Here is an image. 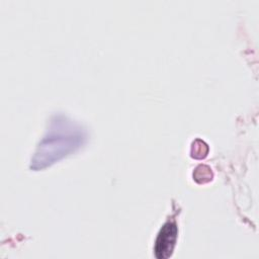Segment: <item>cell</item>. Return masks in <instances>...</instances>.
I'll list each match as a JSON object with an SVG mask.
<instances>
[{
	"instance_id": "obj_1",
	"label": "cell",
	"mask_w": 259,
	"mask_h": 259,
	"mask_svg": "<svg viewBox=\"0 0 259 259\" xmlns=\"http://www.w3.org/2000/svg\"><path fill=\"white\" fill-rule=\"evenodd\" d=\"M177 239V226L174 222H167L160 230L155 244V255L159 259L171 256Z\"/></svg>"
}]
</instances>
